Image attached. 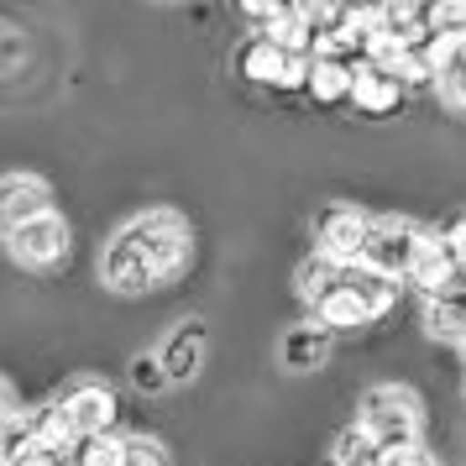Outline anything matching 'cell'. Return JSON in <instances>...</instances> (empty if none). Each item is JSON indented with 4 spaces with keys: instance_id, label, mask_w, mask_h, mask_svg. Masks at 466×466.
I'll return each mask as SVG.
<instances>
[{
    "instance_id": "cell-23",
    "label": "cell",
    "mask_w": 466,
    "mask_h": 466,
    "mask_svg": "<svg viewBox=\"0 0 466 466\" xmlns=\"http://www.w3.org/2000/svg\"><path fill=\"white\" fill-rule=\"evenodd\" d=\"M116 466H163V445L147 441V435H131V441H121V461Z\"/></svg>"
},
{
    "instance_id": "cell-13",
    "label": "cell",
    "mask_w": 466,
    "mask_h": 466,
    "mask_svg": "<svg viewBox=\"0 0 466 466\" xmlns=\"http://www.w3.org/2000/svg\"><path fill=\"white\" fill-rule=\"evenodd\" d=\"M367 319H372L367 304H361L340 278H336V289H325V294L315 299V325L325 330V336H330V330H357V325H367Z\"/></svg>"
},
{
    "instance_id": "cell-24",
    "label": "cell",
    "mask_w": 466,
    "mask_h": 466,
    "mask_svg": "<svg viewBox=\"0 0 466 466\" xmlns=\"http://www.w3.org/2000/svg\"><path fill=\"white\" fill-rule=\"evenodd\" d=\"M131 378H137V388H142V393H157V388H163V382H168V378H163V367H157V357H142V361H137V367H131Z\"/></svg>"
},
{
    "instance_id": "cell-17",
    "label": "cell",
    "mask_w": 466,
    "mask_h": 466,
    "mask_svg": "<svg viewBox=\"0 0 466 466\" xmlns=\"http://www.w3.org/2000/svg\"><path fill=\"white\" fill-rule=\"evenodd\" d=\"M424 325H430V336H441V340H466V289L430 299Z\"/></svg>"
},
{
    "instance_id": "cell-22",
    "label": "cell",
    "mask_w": 466,
    "mask_h": 466,
    "mask_svg": "<svg viewBox=\"0 0 466 466\" xmlns=\"http://www.w3.org/2000/svg\"><path fill=\"white\" fill-rule=\"evenodd\" d=\"M336 278H340L336 262H325V257H309V262L299 268V294L315 304V299L325 294V289H336Z\"/></svg>"
},
{
    "instance_id": "cell-9",
    "label": "cell",
    "mask_w": 466,
    "mask_h": 466,
    "mask_svg": "<svg viewBox=\"0 0 466 466\" xmlns=\"http://www.w3.org/2000/svg\"><path fill=\"white\" fill-rule=\"evenodd\" d=\"M100 273H106V283L116 289V294H142V289H152V283H157V278H152V268H147V257H142V247L131 241V231H121L116 241H110Z\"/></svg>"
},
{
    "instance_id": "cell-26",
    "label": "cell",
    "mask_w": 466,
    "mask_h": 466,
    "mask_svg": "<svg viewBox=\"0 0 466 466\" xmlns=\"http://www.w3.org/2000/svg\"><path fill=\"white\" fill-rule=\"evenodd\" d=\"M247 16H252V22L262 26V32H268V26H273L278 16H283V5H262V0H252V5H247Z\"/></svg>"
},
{
    "instance_id": "cell-21",
    "label": "cell",
    "mask_w": 466,
    "mask_h": 466,
    "mask_svg": "<svg viewBox=\"0 0 466 466\" xmlns=\"http://www.w3.org/2000/svg\"><path fill=\"white\" fill-rule=\"evenodd\" d=\"M0 461H32V424L22 414L0 420Z\"/></svg>"
},
{
    "instance_id": "cell-8",
    "label": "cell",
    "mask_w": 466,
    "mask_h": 466,
    "mask_svg": "<svg viewBox=\"0 0 466 466\" xmlns=\"http://www.w3.org/2000/svg\"><path fill=\"white\" fill-rule=\"evenodd\" d=\"M53 210V194H47L43 178H32V173H11V178H0V231H22L26 220H37V215Z\"/></svg>"
},
{
    "instance_id": "cell-5",
    "label": "cell",
    "mask_w": 466,
    "mask_h": 466,
    "mask_svg": "<svg viewBox=\"0 0 466 466\" xmlns=\"http://www.w3.org/2000/svg\"><path fill=\"white\" fill-rule=\"evenodd\" d=\"M58 403H64V414H68L74 441L110 435V424H116V393H110L106 382H79V388H68Z\"/></svg>"
},
{
    "instance_id": "cell-2",
    "label": "cell",
    "mask_w": 466,
    "mask_h": 466,
    "mask_svg": "<svg viewBox=\"0 0 466 466\" xmlns=\"http://www.w3.org/2000/svg\"><path fill=\"white\" fill-rule=\"evenodd\" d=\"M424 241H430V236H424L420 226H409V220H378V226L367 231V247H361L357 268L388 278V283H393V278H409L414 257L424 252Z\"/></svg>"
},
{
    "instance_id": "cell-1",
    "label": "cell",
    "mask_w": 466,
    "mask_h": 466,
    "mask_svg": "<svg viewBox=\"0 0 466 466\" xmlns=\"http://www.w3.org/2000/svg\"><path fill=\"white\" fill-rule=\"evenodd\" d=\"M131 241L142 247V257H147V268H152L157 283L173 278V273H184V262H189V252H194L189 226H184L173 210H147L137 226H131Z\"/></svg>"
},
{
    "instance_id": "cell-3",
    "label": "cell",
    "mask_w": 466,
    "mask_h": 466,
    "mask_svg": "<svg viewBox=\"0 0 466 466\" xmlns=\"http://www.w3.org/2000/svg\"><path fill=\"white\" fill-rule=\"evenodd\" d=\"M361 430L378 445H420V403H414V393H403V388L367 393Z\"/></svg>"
},
{
    "instance_id": "cell-19",
    "label": "cell",
    "mask_w": 466,
    "mask_h": 466,
    "mask_svg": "<svg viewBox=\"0 0 466 466\" xmlns=\"http://www.w3.org/2000/svg\"><path fill=\"white\" fill-rule=\"evenodd\" d=\"M336 466H378V441H372L361 424L340 430V441H336Z\"/></svg>"
},
{
    "instance_id": "cell-12",
    "label": "cell",
    "mask_w": 466,
    "mask_h": 466,
    "mask_svg": "<svg viewBox=\"0 0 466 466\" xmlns=\"http://www.w3.org/2000/svg\"><path fill=\"white\" fill-rule=\"evenodd\" d=\"M199 361H205V325H199V319H184V325L168 336L157 367H163L168 382H189L194 372H199Z\"/></svg>"
},
{
    "instance_id": "cell-27",
    "label": "cell",
    "mask_w": 466,
    "mask_h": 466,
    "mask_svg": "<svg viewBox=\"0 0 466 466\" xmlns=\"http://www.w3.org/2000/svg\"><path fill=\"white\" fill-rule=\"evenodd\" d=\"M16 414V393H11V382L0 378V420H11Z\"/></svg>"
},
{
    "instance_id": "cell-25",
    "label": "cell",
    "mask_w": 466,
    "mask_h": 466,
    "mask_svg": "<svg viewBox=\"0 0 466 466\" xmlns=\"http://www.w3.org/2000/svg\"><path fill=\"white\" fill-rule=\"evenodd\" d=\"M441 247L451 252V262H456V268L466 273V215L456 220V226H451V231H445V241H441Z\"/></svg>"
},
{
    "instance_id": "cell-11",
    "label": "cell",
    "mask_w": 466,
    "mask_h": 466,
    "mask_svg": "<svg viewBox=\"0 0 466 466\" xmlns=\"http://www.w3.org/2000/svg\"><path fill=\"white\" fill-rule=\"evenodd\" d=\"M430 68L441 79V95L456 110H466V37H430Z\"/></svg>"
},
{
    "instance_id": "cell-4",
    "label": "cell",
    "mask_w": 466,
    "mask_h": 466,
    "mask_svg": "<svg viewBox=\"0 0 466 466\" xmlns=\"http://www.w3.org/2000/svg\"><path fill=\"white\" fill-rule=\"evenodd\" d=\"M236 68H241L252 85H273V89L304 85V64H299V58H289V53H283L273 37H262V32L241 43V53H236Z\"/></svg>"
},
{
    "instance_id": "cell-6",
    "label": "cell",
    "mask_w": 466,
    "mask_h": 466,
    "mask_svg": "<svg viewBox=\"0 0 466 466\" xmlns=\"http://www.w3.org/2000/svg\"><path fill=\"white\" fill-rule=\"evenodd\" d=\"M68 252V226L64 215H37V220H26L22 231H11V257L26 262V268H53V262H64Z\"/></svg>"
},
{
    "instance_id": "cell-20",
    "label": "cell",
    "mask_w": 466,
    "mask_h": 466,
    "mask_svg": "<svg viewBox=\"0 0 466 466\" xmlns=\"http://www.w3.org/2000/svg\"><path fill=\"white\" fill-rule=\"evenodd\" d=\"M424 47H399V58L388 64V79H393V85H430V79H435V68H430V53H424Z\"/></svg>"
},
{
    "instance_id": "cell-14",
    "label": "cell",
    "mask_w": 466,
    "mask_h": 466,
    "mask_svg": "<svg viewBox=\"0 0 466 466\" xmlns=\"http://www.w3.org/2000/svg\"><path fill=\"white\" fill-rule=\"evenodd\" d=\"M304 89L315 95L319 106H340V100H351V64H340V58H309L304 64Z\"/></svg>"
},
{
    "instance_id": "cell-15",
    "label": "cell",
    "mask_w": 466,
    "mask_h": 466,
    "mask_svg": "<svg viewBox=\"0 0 466 466\" xmlns=\"http://www.w3.org/2000/svg\"><path fill=\"white\" fill-rule=\"evenodd\" d=\"M351 100L367 116H388V110L399 106V85L372 64H351Z\"/></svg>"
},
{
    "instance_id": "cell-18",
    "label": "cell",
    "mask_w": 466,
    "mask_h": 466,
    "mask_svg": "<svg viewBox=\"0 0 466 466\" xmlns=\"http://www.w3.org/2000/svg\"><path fill=\"white\" fill-rule=\"evenodd\" d=\"M283 361H289V367H315V361H325V330H319V325L294 330V336L283 340Z\"/></svg>"
},
{
    "instance_id": "cell-10",
    "label": "cell",
    "mask_w": 466,
    "mask_h": 466,
    "mask_svg": "<svg viewBox=\"0 0 466 466\" xmlns=\"http://www.w3.org/2000/svg\"><path fill=\"white\" fill-rule=\"evenodd\" d=\"M409 283H414L424 299H441V294L466 289V273L451 262V252H445L441 241H424V252L414 257V268H409Z\"/></svg>"
},
{
    "instance_id": "cell-16",
    "label": "cell",
    "mask_w": 466,
    "mask_h": 466,
    "mask_svg": "<svg viewBox=\"0 0 466 466\" xmlns=\"http://www.w3.org/2000/svg\"><path fill=\"white\" fill-rule=\"evenodd\" d=\"M340 283H346V289L367 304V315H372V319H378L382 309H393V299H399V283L367 273V268H340Z\"/></svg>"
},
{
    "instance_id": "cell-7",
    "label": "cell",
    "mask_w": 466,
    "mask_h": 466,
    "mask_svg": "<svg viewBox=\"0 0 466 466\" xmlns=\"http://www.w3.org/2000/svg\"><path fill=\"white\" fill-rule=\"evenodd\" d=\"M367 231H372V220L361 210H330L319 220V247L315 257L325 262H336V268H357L361 262V247H367Z\"/></svg>"
}]
</instances>
